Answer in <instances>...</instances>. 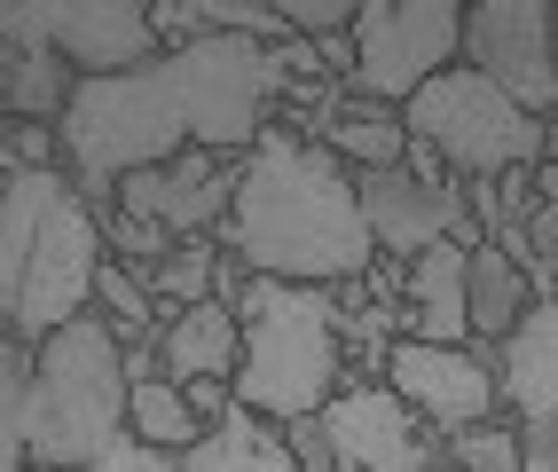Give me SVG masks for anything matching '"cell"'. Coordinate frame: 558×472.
I'll return each instance as SVG.
<instances>
[{
    "instance_id": "9a60e30c",
    "label": "cell",
    "mask_w": 558,
    "mask_h": 472,
    "mask_svg": "<svg viewBox=\"0 0 558 472\" xmlns=\"http://www.w3.org/2000/svg\"><path fill=\"white\" fill-rule=\"evenodd\" d=\"M464 261H472V244H457V237H440L433 252H417V261H409V283H401L409 331H401V339H425V347H472Z\"/></svg>"
},
{
    "instance_id": "d4e9b609",
    "label": "cell",
    "mask_w": 558,
    "mask_h": 472,
    "mask_svg": "<svg viewBox=\"0 0 558 472\" xmlns=\"http://www.w3.org/2000/svg\"><path fill=\"white\" fill-rule=\"evenodd\" d=\"M440 472H527V464H519V425L488 417V425L449 433V449H440Z\"/></svg>"
},
{
    "instance_id": "484cf974",
    "label": "cell",
    "mask_w": 558,
    "mask_h": 472,
    "mask_svg": "<svg viewBox=\"0 0 558 472\" xmlns=\"http://www.w3.org/2000/svg\"><path fill=\"white\" fill-rule=\"evenodd\" d=\"M95 229H102V252L110 261H126V268H158L166 252H173V237L158 229V221H134V213H95Z\"/></svg>"
},
{
    "instance_id": "ba28073f",
    "label": "cell",
    "mask_w": 558,
    "mask_h": 472,
    "mask_svg": "<svg viewBox=\"0 0 558 472\" xmlns=\"http://www.w3.org/2000/svg\"><path fill=\"white\" fill-rule=\"evenodd\" d=\"M0 32L56 48L80 80H119L158 56L150 0H0Z\"/></svg>"
},
{
    "instance_id": "7c38bea8",
    "label": "cell",
    "mask_w": 558,
    "mask_h": 472,
    "mask_svg": "<svg viewBox=\"0 0 558 472\" xmlns=\"http://www.w3.org/2000/svg\"><path fill=\"white\" fill-rule=\"evenodd\" d=\"M386 386L417 410L433 433H464L488 425L496 402V347H425V339H393L386 347Z\"/></svg>"
},
{
    "instance_id": "4fadbf2b",
    "label": "cell",
    "mask_w": 558,
    "mask_h": 472,
    "mask_svg": "<svg viewBox=\"0 0 558 472\" xmlns=\"http://www.w3.org/2000/svg\"><path fill=\"white\" fill-rule=\"evenodd\" d=\"M354 205L369 221V244L386 252V261H417L433 252L440 237L457 244H480V221H464V190L457 181H417L409 166H378V173H354Z\"/></svg>"
},
{
    "instance_id": "7402d4cb",
    "label": "cell",
    "mask_w": 558,
    "mask_h": 472,
    "mask_svg": "<svg viewBox=\"0 0 558 472\" xmlns=\"http://www.w3.org/2000/svg\"><path fill=\"white\" fill-rule=\"evenodd\" d=\"M24 417H32V347L0 323V472H32Z\"/></svg>"
},
{
    "instance_id": "ffe728a7",
    "label": "cell",
    "mask_w": 558,
    "mask_h": 472,
    "mask_svg": "<svg viewBox=\"0 0 558 472\" xmlns=\"http://www.w3.org/2000/svg\"><path fill=\"white\" fill-rule=\"evenodd\" d=\"M527 307H535L527 268H519L504 244L480 237V244H472V261H464V315H472V339H488V347H496Z\"/></svg>"
},
{
    "instance_id": "d6986e66",
    "label": "cell",
    "mask_w": 558,
    "mask_h": 472,
    "mask_svg": "<svg viewBox=\"0 0 558 472\" xmlns=\"http://www.w3.org/2000/svg\"><path fill=\"white\" fill-rule=\"evenodd\" d=\"M323 150L339 158V166H354V173H378V166H401L409 158V134H401V111L393 102H369V95H339V111L323 119Z\"/></svg>"
},
{
    "instance_id": "2e32d148",
    "label": "cell",
    "mask_w": 558,
    "mask_h": 472,
    "mask_svg": "<svg viewBox=\"0 0 558 472\" xmlns=\"http://www.w3.org/2000/svg\"><path fill=\"white\" fill-rule=\"evenodd\" d=\"M71 87H80V71H71L56 48H40V40H16V32H0V119L56 126V119L71 111Z\"/></svg>"
},
{
    "instance_id": "e0dca14e",
    "label": "cell",
    "mask_w": 558,
    "mask_h": 472,
    "mask_svg": "<svg viewBox=\"0 0 558 472\" xmlns=\"http://www.w3.org/2000/svg\"><path fill=\"white\" fill-rule=\"evenodd\" d=\"M158 354H166V378L173 386H190V378H236V354H244L236 307H220V300L181 307L158 331Z\"/></svg>"
},
{
    "instance_id": "ac0fdd59",
    "label": "cell",
    "mask_w": 558,
    "mask_h": 472,
    "mask_svg": "<svg viewBox=\"0 0 558 472\" xmlns=\"http://www.w3.org/2000/svg\"><path fill=\"white\" fill-rule=\"evenodd\" d=\"M181 472H300V464H291L276 417H259V410L229 402V410L205 425L197 449H181Z\"/></svg>"
},
{
    "instance_id": "83f0119b",
    "label": "cell",
    "mask_w": 558,
    "mask_h": 472,
    "mask_svg": "<svg viewBox=\"0 0 558 472\" xmlns=\"http://www.w3.org/2000/svg\"><path fill=\"white\" fill-rule=\"evenodd\" d=\"M283 449L300 472H339V457H330V433H323V410L315 417H283Z\"/></svg>"
},
{
    "instance_id": "5bb4252c",
    "label": "cell",
    "mask_w": 558,
    "mask_h": 472,
    "mask_svg": "<svg viewBox=\"0 0 558 472\" xmlns=\"http://www.w3.org/2000/svg\"><path fill=\"white\" fill-rule=\"evenodd\" d=\"M496 402L527 425L558 410V300H535L496 339Z\"/></svg>"
},
{
    "instance_id": "5b68a950",
    "label": "cell",
    "mask_w": 558,
    "mask_h": 472,
    "mask_svg": "<svg viewBox=\"0 0 558 472\" xmlns=\"http://www.w3.org/2000/svg\"><path fill=\"white\" fill-rule=\"evenodd\" d=\"M126 371H119V331L110 315L87 307L63 331L32 347V417L24 449L40 472H95V457L126 433Z\"/></svg>"
},
{
    "instance_id": "6da1fadb",
    "label": "cell",
    "mask_w": 558,
    "mask_h": 472,
    "mask_svg": "<svg viewBox=\"0 0 558 472\" xmlns=\"http://www.w3.org/2000/svg\"><path fill=\"white\" fill-rule=\"evenodd\" d=\"M283 95V71L259 40L205 32L190 48H158L142 71L80 80L71 111L56 119L63 173L95 213L119 205V173L158 166L173 150H252Z\"/></svg>"
},
{
    "instance_id": "4316f807",
    "label": "cell",
    "mask_w": 558,
    "mask_h": 472,
    "mask_svg": "<svg viewBox=\"0 0 558 472\" xmlns=\"http://www.w3.org/2000/svg\"><path fill=\"white\" fill-rule=\"evenodd\" d=\"M283 24L300 32V40H323V32H354V9L362 0H276Z\"/></svg>"
},
{
    "instance_id": "1f68e13d",
    "label": "cell",
    "mask_w": 558,
    "mask_h": 472,
    "mask_svg": "<svg viewBox=\"0 0 558 472\" xmlns=\"http://www.w3.org/2000/svg\"><path fill=\"white\" fill-rule=\"evenodd\" d=\"M32 472H40V464H32Z\"/></svg>"
},
{
    "instance_id": "52a82bcc",
    "label": "cell",
    "mask_w": 558,
    "mask_h": 472,
    "mask_svg": "<svg viewBox=\"0 0 558 472\" xmlns=\"http://www.w3.org/2000/svg\"><path fill=\"white\" fill-rule=\"evenodd\" d=\"M457 56H464L457 0H362L354 9V95H369V102L401 111Z\"/></svg>"
},
{
    "instance_id": "9c48e42d",
    "label": "cell",
    "mask_w": 558,
    "mask_h": 472,
    "mask_svg": "<svg viewBox=\"0 0 558 472\" xmlns=\"http://www.w3.org/2000/svg\"><path fill=\"white\" fill-rule=\"evenodd\" d=\"M464 71H480L504 102L527 119L558 111V48H550V0H472L464 9Z\"/></svg>"
},
{
    "instance_id": "f1b7e54d",
    "label": "cell",
    "mask_w": 558,
    "mask_h": 472,
    "mask_svg": "<svg viewBox=\"0 0 558 472\" xmlns=\"http://www.w3.org/2000/svg\"><path fill=\"white\" fill-rule=\"evenodd\" d=\"M95 472H181V457H173V449H150V441H134V433H119V441L95 457Z\"/></svg>"
},
{
    "instance_id": "44dd1931",
    "label": "cell",
    "mask_w": 558,
    "mask_h": 472,
    "mask_svg": "<svg viewBox=\"0 0 558 472\" xmlns=\"http://www.w3.org/2000/svg\"><path fill=\"white\" fill-rule=\"evenodd\" d=\"M126 433H134V441H150V449H173V457H181V449L205 441V417L181 402L173 378H158V386H134V394H126Z\"/></svg>"
},
{
    "instance_id": "3957f363",
    "label": "cell",
    "mask_w": 558,
    "mask_h": 472,
    "mask_svg": "<svg viewBox=\"0 0 558 472\" xmlns=\"http://www.w3.org/2000/svg\"><path fill=\"white\" fill-rule=\"evenodd\" d=\"M95 268L102 229L63 166L0 181V323L24 347H40L48 331L95 307Z\"/></svg>"
},
{
    "instance_id": "277c9868",
    "label": "cell",
    "mask_w": 558,
    "mask_h": 472,
    "mask_svg": "<svg viewBox=\"0 0 558 472\" xmlns=\"http://www.w3.org/2000/svg\"><path fill=\"white\" fill-rule=\"evenodd\" d=\"M236 378L229 394L259 417H315L330 394L347 386V354H339V283H276L252 276L236 300Z\"/></svg>"
},
{
    "instance_id": "f546056e",
    "label": "cell",
    "mask_w": 558,
    "mask_h": 472,
    "mask_svg": "<svg viewBox=\"0 0 558 472\" xmlns=\"http://www.w3.org/2000/svg\"><path fill=\"white\" fill-rule=\"evenodd\" d=\"M181 402H190V410H197V417L213 425L220 410H229V402H236V394H229V378H190V386H181Z\"/></svg>"
},
{
    "instance_id": "4dcf8cb0",
    "label": "cell",
    "mask_w": 558,
    "mask_h": 472,
    "mask_svg": "<svg viewBox=\"0 0 558 472\" xmlns=\"http://www.w3.org/2000/svg\"><path fill=\"white\" fill-rule=\"evenodd\" d=\"M550 48H558V0H550Z\"/></svg>"
},
{
    "instance_id": "603a6c76",
    "label": "cell",
    "mask_w": 558,
    "mask_h": 472,
    "mask_svg": "<svg viewBox=\"0 0 558 472\" xmlns=\"http://www.w3.org/2000/svg\"><path fill=\"white\" fill-rule=\"evenodd\" d=\"M213 276H220V237H181V244L166 252V261L150 268V292H158L166 323H173L181 307L213 300Z\"/></svg>"
},
{
    "instance_id": "cb8c5ba5",
    "label": "cell",
    "mask_w": 558,
    "mask_h": 472,
    "mask_svg": "<svg viewBox=\"0 0 558 472\" xmlns=\"http://www.w3.org/2000/svg\"><path fill=\"white\" fill-rule=\"evenodd\" d=\"M519 229H527V244H519V268H527L535 300H558V158L535 166V213H527Z\"/></svg>"
},
{
    "instance_id": "7a4b0ae2",
    "label": "cell",
    "mask_w": 558,
    "mask_h": 472,
    "mask_svg": "<svg viewBox=\"0 0 558 472\" xmlns=\"http://www.w3.org/2000/svg\"><path fill=\"white\" fill-rule=\"evenodd\" d=\"M220 252L244 261V276H276V283H362L378 244H369V221L354 205V166H339L300 126L268 119L244 150Z\"/></svg>"
},
{
    "instance_id": "8992f818",
    "label": "cell",
    "mask_w": 558,
    "mask_h": 472,
    "mask_svg": "<svg viewBox=\"0 0 558 472\" xmlns=\"http://www.w3.org/2000/svg\"><path fill=\"white\" fill-rule=\"evenodd\" d=\"M401 134L440 150L457 181H504L511 166H543V119H527L519 102H504L480 71L449 63L440 80H425L401 102Z\"/></svg>"
},
{
    "instance_id": "30bf717a",
    "label": "cell",
    "mask_w": 558,
    "mask_h": 472,
    "mask_svg": "<svg viewBox=\"0 0 558 472\" xmlns=\"http://www.w3.org/2000/svg\"><path fill=\"white\" fill-rule=\"evenodd\" d=\"M323 433L339 472H440V449H449V433H433L386 378H347L323 402Z\"/></svg>"
},
{
    "instance_id": "8fae6325",
    "label": "cell",
    "mask_w": 558,
    "mask_h": 472,
    "mask_svg": "<svg viewBox=\"0 0 558 472\" xmlns=\"http://www.w3.org/2000/svg\"><path fill=\"white\" fill-rule=\"evenodd\" d=\"M236 181H244L236 150H173L158 166L119 173V213L158 221L173 244L181 237H220V221H229V205H236Z\"/></svg>"
}]
</instances>
